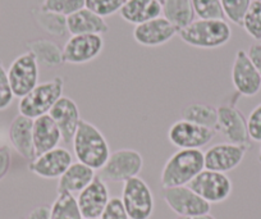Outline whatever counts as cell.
<instances>
[{
	"label": "cell",
	"mask_w": 261,
	"mask_h": 219,
	"mask_svg": "<svg viewBox=\"0 0 261 219\" xmlns=\"http://www.w3.org/2000/svg\"><path fill=\"white\" fill-rule=\"evenodd\" d=\"M110 200L109 190L100 175L77 195V204L84 219H100Z\"/></svg>",
	"instance_id": "2e32d148"
},
{
	"label": "cell",
	"mask_w": 261,
	"mask_h": 219,
	"mask_svg": "<svg viewBox=\"0 0 261 219\" xmlns=\"http://www.w3.org/2000/svg\"><path fill=\"white\" fill-rule=\"evenodd\" d=\"M258 159H260L261 162V146H260V152H258Z\"/></svg>",
	"instance_id": "60d3db41"
},
{
	"label": "cell",
	"mask_w": 261,
	"mask_h": 219,
	"mask_svg": "<svg viewBox=\"0 0 261 219\" xmlns=\"http://www.w3.org/2000/svg\"><path fill=\"white\" fill-rule=\"evenodd\" d=\"M72 143L77 160L94 171L101 169L112 154L109 143L101 131L94 123L85 119L80 120Z\"/></svg>",
	"instance_id": "6da1fadb"
},
{
	"label": "cell",
	"mask_w": 261,
	"mask_h": 219,
	"mask_svg": "<svg viewBox=\"0 0 261 219\" xmlns=\"http://www.w3.org/2000/svg\"><path fill=\"white\" fill-rule=\"evenodd\" d=\"M247 128L250 140L261 142V103L251 110L247 118Z\"/></svg>",
	"instance_id": "e575fe53"
},
{
	"label": "cell",
	"mask_w": 261,
	"mask_h": 219,
	"mask_svg": "<svg viewBox=\"0 0 261 219\" xmlns=\"http://www.w3.org/2000/svg\"><path fill=\"white\" fill-rule=\"evenodd\" d=\"M62 133L49 114L34 119V145L36 157L58 148Z\"/></svg>",
	"instance_id": "7402d4cb"
},
{
	"label": "cell",
	"mask_w": 261,
	"mask_h": 219,
	"mask_svg": "<svg viewBox=\"0 0 261 219\" xmlns=\"http://www.w3.org/2000/svg\"><path fill=\"white\" fill-rule=\"evenodd\" d=\"M163 199L178 216L202 215L212 210V205L188 186L163 188Z\"/></svg>",
	"instance_id": "8fae6325"
},
{
	"label": "cell",
	"mask_w": 261,
	"mask_h": 219,
	"mask_svg": "<svg viewBox=\"0 0 261 219\" xmlns=\"http://www.w3.org/2000/svg\"><path fill=\"white\" fill-rule=\"evenodd\" d=\"M50 219H84L76 196L67 192L58 193L50 206Z\"/></svg>",
	"instance_id": "83f0119b"
},
{
	"label": "cell",
	"mask_w": 261,
	"mask_h": 219,
	"mask_svg": "<svg viewBox=\"0 0 261 219\" xmlns=\"http://www.w3.org/2000/svg\"><path fill=\"white\" fill-rule=\"evenodd\" d=\"M243 30L256 41H261V0H252L243 17Z\"/></svg>",
	"instance_id": "f1b7e54d"
},
{
	"label": "cell",
	"mask_w": 261,
	"mask_h": 219,
	"mask_svg": "<svg viewBox=\"0 0 261 219\" xmlns=\"http://www.w3.org/2000/svg\"><path fill=\"white\" fill-rule=\"evenodd\" d=\"M12 164V154L8 146H0V181L8 175Z\"/></svg>",
	"instance_id": "8d00e7d4"
},
{
	"label": "cell",
	"mask_w": 261,
	"mask_h": 219,
	"mask_svg": "<svg viewBox=\"0 0 261 219\" xmlns=\"http://www.w3.org/2000/svg\"><path fill=\"white\" fill-rule=\"evenodd\" d=\"M67 27L71 35H102L109 31L107 21L87 8L67 17Z\"/></svg>",
	"instance_id": "603a6c76"
},
{
	"label": "cell",
	"mask_w": 261,
	"mask_h": 219,
	"mask_svg": "<svg viewBox=\"0 0 261 219\" xmlns=\"http://www.w3.org/2000/svg\"><path fill=\"white\" fill-rule=\"evenodd\" d=\"M95 171L82 163H72L69 168L58 178L57 192H67L71 195H79L87 187L95 178Z\"/></svg>",
	"instance_id": "ffe728a7"
},
{
	"label": "cell",
	"mask_w": 261,
	"mask_h": 219,
	"mask_svg": "<svg viewBox=\"0 0 261 219\" xmlns=\"http://www.w3.org/2000/svg\"><path fill=\"white\" fill-rule=\"evenodd\" d=\"M8 135L13 149L23 159L29 162L35 159L36 153L34 145V119L22 114L16 115L9 126Z\"/></svg>",
	"instance_id": "d6986e66"
},
{
	"label": "cell",
	"mask_w": 261,
	"mask_h": 219,
	"mask_svg": "<svg viewBox=\"0 0 261 219\" xmlns=\"http://www.w3.org/2000/svg\"><path fill=\"white\" fill-rule=\"evenodd\" d=\"M217 132L212 128L179 119L168 130V140L178 149L200 150L213 141Z\"/></svg>",
	"instance_id": "30bf717a"
},
{
	"label": "cell",
	"mask_w": 261,
	"mask_h": 219,
	"mask_svg": "<svg viewBox=\"0 0 261 219\" xmlns=\"http://www.w3.org/2000/svg\"><path fill=\"white\" fill-rule=\"evenodd\" d=\"M72 163L73 158L69 150L58 146L55 149L35 157V159L30 162L29 169L37 177L55 180L68 169Z\"/></svg>",
	"instance_id": "9a60e30c"
},
{
	"label": "cell",
	"mask_w": 261,
	"mask_h": 219,
	"mask_svg": "<svg viewBox=\"0 0 261 219\" xmlns=\"http://www.w3.org/2000/svg\"><path fill=\"white\" fill-rule=\"evenodd\" d=\"M175 219H217L212 214H202V215H191V216H177Z\"/></svg>",
	"instance_id": "ab89813d"
},
{
	"label": "cell",
	"mask_w": 261,
	"mask_h": 219,
	"mask_svg": "<svg viewBox=\"0 0 261 219\" xmlns=\"http://www.w3.org/2000/svg\"><path fill=\"white\" fill-rule=\"evenodd\" d=\"M195 16L199 19H225L220 0H191Z\"/></svg>",
	"instance_id": "f546056e"
},
{
	"label": "cell",
	"mask_w": 261,
	"mask_h": 219,
	"mask_svg": "<svg viewBox=\"0 0 261 219\" xmlns=\"http://www.w3.org/2000/svg\"><path fill=\"white\" fill-rule=\"evenodd\" d=\"M49 115L57 123L62 133V141H64L65 143L72 142L81 120L77 103L71 98L62 96L51 108Z\"/></svg>",
	"instance_id": "ac0fdd59"
},
{
	"label": "cell",
	"mask_w": 261,
	"mask_h": 219,
	"mask_svg": "<svg viewBox=\"0 0 261 219\" xmlns=\"http://www.w3.org/2000/svg\"><path fill=\"white\" fill-rule=\"evenodd\" d=\"M24 219H50V206L40 205L32 209Z\"/></svg>",
	"instance_id": "f35d334b"
},
{
	"label": "cell",
	"mask_w": 261,
	"mask_h": 219,
	"mask_svg": "<svg viewBox=\"0 0 261 219\" xmlns=\"http://www.w3.org/2000/svg\"><path fill=\"white\" fill-rule=\"evenodd\" d=\"M183 42L199 49H218L232 39V29L225 19H195L178 31Z\"/></svg>",
	"instance_id": "3957f363"
},
{
	"label": "cell",
	"mask_w": 261,
	"mask_h": 219,
	"mask_svg": "<svg viewBox=\"0 0 261 219\" xmlns=\"http://www.w3.org/2000/svg\"><path fill=\"white\" fill-rule=\"evenodd\" d=\"M178 35V30L164 17L147 21L145 23L135 26L134 39L141 46L156 47L169 42Z\"/></svg>",
	"instance_id": "e0dca14e"
},
{
	"label": "cell",
	"mask_w": 261,
	"mask_h": 219,
	"mask_svg": "<svg viewBox=\"0 0 261 219\" xmlns=\"http://www.w3.org/2000/svg\"><path fill=\"white\" fill-rule=\"evenodd\" d=\"M100 219H129L120 198H110Z\"/></svg>",
	"instance_id": "d590c367"
},
{
	"label": "cell",
	"mask_w": 261,
	"mask_h": 219,
	"mask_svg": "<svg viewBox=\"0 0 261 219\" xmlns=\"http://www.w3.org/2000/svg\"><path fill=\"white\" fill-rule=\"evenodd\" d=\"M63 91H64L63 77L57 76L49 81L41 82L26 96L21 98L18 103L19 114L31 119L49 114L55 103L63 96Z\"/></svg>",
	"instance_id": "277c9868"
},
{
	"label": "cell",
	"mask_w": 261,
	"mask_h": 219,
	"mask_svg": "<svg viewBox=\"0 0 261 219\" xmlns=\"http://www.w3.org/2000/svg\"><path fill=\"white\" fill-rule=\"evenodd\" d=\"M188 187L201 196L210 205L225 201L233 191L232 181L225 173L209 169L200 172L188 183Z\"/></svg>",
	"instance_id": "9c48e42d"
},
{
	"label": "cell",
	"mask_w": 261,
	"mask_h": 219,
	"mask_svg": "<svg viewBox=\"0 0 261 219\" xmlns=\"http://www.w3.org/2000/svg\"><path fill=\"white\" fill-rule=\"evenodd\" d=\"M162 6L163 17L175 26L178 31L195 21L191 0H164Z\"/></svg>",
	"instance_id": "d4e9b609"
},
{
	"label": "cell",
	"mask_w": 261,
	"mask_h": 219,
	"mask_svg": "<svg viewBox=\"0 0 261 219\" xmlns=\"http://www.w3.org/2000/svg\"><path fill=\"white\" fill-rule=\"evenodd\" d=\"M204 169V153L201 150L178 149L165 162L160 175V183L163 188L188 186Z\"/></svg>",
	"instance_id": "7a4b0ae2"
},
{
	"label": "cell",
	"mask_w": 261,
	"mask_h": 219,
	"mask_svg": "<svg viewBox=\"0 0 261 219\" xmlns=\"http://www.w3.org/2000/svg\"><path fill=\"white\" fill-rule=\"evenodd\" d=\"M182 119L215 130L218 119L217 108L204 103H193L183 109Z\"/></svg>",
	"instance_id": "4316f807"
},
{
	"label": "cell",
	"mask_w": 261,
	"mask_h": 219,
	"mask_svg": "<svg viewBox=\"0 0 261 219\" xmlns=\"http://www.w3.org/2000/svg\"><path fill=\"white\" fill-rule=\"evenodd\" d=\"M251 148L232 142L217 143L204 153L205 169L227 173L236 169Z\"/></svg>",
	"instance_id": "5bb4252c"
},
{
	"label": "cell",
	"mask_w": 261,
	"mask_h": 219,
	"mask_svg": "<svg viewBox=\"0 0 261 219\" xmlns=\"http://www.w3.org/2000/svg\"><path fill=\"white\" fill-rule=\"evenodd\" d=\"M120 200L129 219H150L154 214V193L139 176L123 182Z\"/></svg>",
	"instance_id": "5b68a950"
},
{
	"label": "cell",
	"mask_w": 261,
	"mask_h": 219,
	"mask_svg": "<svg viewBox=\"0 0 261 219\" xmlns=\"http://www.w3.org/2000/svg\"><path fill=\"white\" fill-rule=\"evenodd\" d=\"M32 18L35 23L45 31L46 34L55 37H64L68 34V27H67V17L62 14L54 13V12L46 11L41 6L32 8L31 11Z\"/></svg>",
	"instance_id": "484cf974"
},
{
	"label": "cell",
	"mask_w": 261,
	"mask_h": 219,
	"mask_svg": "<svg viewBox=\"0 0 261 219\" xmlns=\"http://www.w3.org/2000/svg\"><path fill=\"white\" fill-rule=\"evenodd\" d=\"M27 52L35 57L39 65L44 68H58L64 64L63 49L49 39L31 40L26 44Z\"/></svg>",
	"instance_id": "cb8c5ba5"
},
{
	"label": "cell",
	"mask_w": 261,
	"mask_h": 219,
	"mask_svg": "<svg viewBox=\"0 0 261 219\" xmlns=\"http://www.w3.org/2000/svg\"><path fill=\"white\" fill-rule=\"evenodd\" d=\"M86 0H44L41 7L46 11L68 17L85 8Z\"/></svg>",
	"instance_id": "1f68e13d"
},
{
	"label": "cell",
	"mask_w": 261,
	"mask_h": 219,
	"mask_svg": "<svg viewBox=\"0 0 261 219\" xmlns=\"http://www.w3.org/2000/svg\"><path fill=\"white\" fill-rule=\"evenodd\" d=\"M156 2H159V3L163 4V2H164V0H156Z\"/></svg>",
	"instance_id": "b9f144b4"
},
{
	"label": "cell",
	"mask_w": 261,
	"mask_h": 219,
	"mask_svg": "<svg viewBox=\"0 0 261 219\" xmlns=\"http://www.w3.org/2000/svg\"><path fill=\"white\" fill-rule=\"evenodd\" d=\"M218 119L215 132L227 138V142L251 148L247 119L233 102L223 103L217 108Z\"/></svg>",
	"instance_id": "52a82bcc"
},
{
	"label": "cell",
	"mask_w": 261,
	"mask_h": 219,
	"mask_svg": "<svg viewBox=\"0 0 261 219\" xmlns=\"http://www.w3.org/2000/svg\"><path fill=\"white\" fill-rule=\"evenodd\" d=\"M232 84L240 96L252 98L261 90V73L248 59L247 53L240 49L232 64Z\"/></svg>",
	"instance_id": "4fadbf2b"
},
{
	"label": "cell",
	"mask_w": 261,
	"mask_h": 219,
	"mask_svg": "<svg viewBox=\"0 0 261 219\" xmlns=\"http://www.w3.org/2000/svg\"><path fill=\"white\" fill-rule=\"evenodd\" d=\"M246 53H247V57L251 60V63L261 73V41H256L252 45H250Z\"/></svg>",
	"instance_id": "74e56055"
},
{
	"label": "cell",
	"mask_w": 261,
	"mask_h": 219,
	"mask_svg": "<svg viewBox=\"0 0 261 219\" xmlns=\"http://www.w3.org/2000/svg\"><path fill=\"white\" fill-rule=\"evenodd\" d=\"M102 35H72L63 46L64 63L86 64L101 54L104 49Z\"/></svg>",
	"instance_id": "7c38bea8"
},
{
	"label": "cell",
	"mask_w": 261,
	"mask_h": 219,
	"mask_svg": "<svg viewBox=\"0 0 261 219\" xmlns=\"http://www.w3.org/2000/svg\"><path fill=\"white\" fill-rule=\"evenodd\" d=\"M144 168V158L135 149H118L110 154L100 177L110 182H125L137 177Z\"/></svg>",
	"instance_id": "8992f818"
},
{
	"label": "cell",
	"mask_w": 261,
	"mask_h": 219,
	"mask_svg": "<svg viewBox=\"0 0 261 219\" xmlns=\"http://www.w3.org/2000/svg\"><path fill=\"white\" fill-rule=\"evenodd\" d=\"M14 99V94L12 91L11 82L8 79V70L0 59V110L8 109Z\"/></svg>",
	"instance_id": "836d02e7"
},
{
	"label": "cell",
	"mask_w": 261,
	"mask_h": 219,
	"mask_svg": "<svg viewBox=\"0 0 261 219\" xmlns=\"http://www.w3.org/2000/svg\"><path fill=\"white\" fill-rule=\"evenodd\" d=\"M119 14L127 23L139 26L162 16L163 6L156 0H125Z\"/></svg>",
	"instance_id": "44dd1931"
},
{
	"label": "cell",
	"mask_w": 261,
	"mask_h": 219,
	"mask_svg": "<svg viewBox=\"0 0 261 219\" xmlns=\"http://www.w3.org/2000/svg\"><path fill=\"white\" fill-rule=\"evenodd\" d=\"M40 65L30 52L18 55L12 62L8 69V79L11 82L14 98H23L39 85Z\"/></svg>",
	"instance_id": "ba28073f"
},
{
	"label": "cell",
	"mask_w": 261,
	"mask_h": 219,
	"mask_svg": "<svg viewBox=\"0 0 261 219\" xmlns=\"http://www.w3.org/2000/svg\"><path fill=\"white\" fill-rule=\"evenodd\" d=\"M224 17L232 23L242 26L243 17L252 0H220Z\"/></svg>",
	"instance_id": "4dcf8cb0"
},
{
	"label": "cell",
	"mask_w": 261,
	"mask_h": 219,
	"mask_svg": "<svg viewBox=\"0 0 261 219\" xmlns=\"http://www.w3.org/2000/svg\"><path fill=\"white\" fill-rule=\"evenodd\" d=\"M124 2L125 0H86L85 2V8L105 18V17H110L115 13H119Z\"/></svg>",
	"instance_id": "d6a6232c"
}]
</instances>
